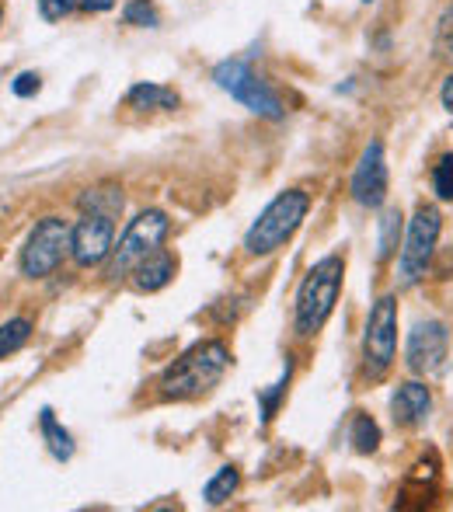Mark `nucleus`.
<instances>
[{"label":"nucleus","mask_w":453,"mask_h":512,"mask_svg":"<svg viewBox=\"0 0 453 512\" xmlns=\"http://www.w3.org/2000/svg\"><path fill=\"white\" fill-rule=\"evenodd\" d=\"M230 370V349L220 338L196 342L189 352L175 359L157 380V398L161 401H196L210 394Z\"/></svg>","instance_id":"f257e3e1"},{"label":"nucleus","mask_w":453,"mask_h":512,"mask_svg":"<svg viewBox=\"0 0 453 512\" xmlns=\"http://www.w3.org/2000/svg\"><path fill=\"white\" fill-rule=\"evenodd\" d=\"M342 279H345L342 255H325L304 276V283H300V290H297V307H293V328H297L300 338L318 335L328 324L335 304H339Z\"/></svg>","instance_id":"f03ea898"},{"label":"nucleus","mask_w":453,"mask_h":512,"mask_svg":"<svg viewBox=\"0 0 453 512\" xmlns=\"http://www.w3.org/2000/svg\"><path fill=\"white\" fill-rule=\"evenodd\" d=\"M307 209H311V196L300 189H286L272 199L269 206L258 213V220L244 234V251L251 258H262L279 251L293 234L300 230V223L307 220Z\"/></svg>","instance_id":"7ed1b4c3"},{"label":"nucleus","mask_w":453,"mask_h":512,"mask_svg":"<svg viewBox=\"0 0 453 512\" xmlns=\"http://www.w3.org/2000/svg\"><path fill=\"white\" fill-rule=\"evenodd\" d=\"M70 255V223L63 216H42L21 248L18 269L25 279H46Z\"/></svg>","instance_id":"20e7f679"},{"label":"nucleus","mask_w":453,"mask_h":512,"mask_svg":"<svg viewBox=\"0 0 453 512\" xmlns=\"http://www.w3.org/2000/svg\"><path fill=\"white\" fill-rule=\"evenodd\" d=\"M168 230H171V220L161 213V209H143L136 220H129L126 234L119 237V248H112L109 279L133 276L136 265L161 248L164 237H168Z\"/></svg>","instance_id":"39448f33"},{"label":"nucleus","mask_w":453,"mask_h":512,"mask_svg":"<svg viewBox=\"0 0 453 512\" xmlns=\"http://www.w3.org/2000/svg\"><path fill=\"white\" fill-rule=\"evenodd\" d=\"M213 81H217L220 91H227L234 102L251 108L255 115H265V119H283L286 115L283 98H279L276 91L269 88V81L258 77L244 60L217 63V67H213Z\"/></svg>","instance_id":"423d86ee"},{"label":"nucleus","mask_w":453,"mask_h":512,"mask_svg":"<svg viewBox=\"0 0 453 512\" xmlns=\"http://www.w3.org/2000/svg\"><path fill=\"white\" fill-rule=\"evenodd\" d=\"M398 352V300L380 297L370 310L363 338V366L370 380H384Z\"/></svg>","instance_id":"0eeeda50"},{"label":"nucleus","mask_w":453,"mask_h":512,"mask_svg":"<svg viewBox=\"0 0 453 512\" xmlns=\"http://www.w3.org/2000/svg\"><path fill=\"white\" fill-rule=\"evenodd\" d=\"M443 230V216L436 206H419L415 209V220L408 227L405 248H401L398 258V272H401V286H415L422 276H426L429 262H433L436 241H440Z\"/></svg>","instance_id":"6e6552de"},{"label":"nucleus","mask_w":453,"mask_h":512,"mask_svg":"<svg viewBox=\"0 0 453 512\" xmlns=\"http://www.w3.org/2000/svg\"><path fill=\"white\" fill-rule=\"evenodd\" d=\"M112 237H115V220L105 213H88L84 209L81 220L70 227V258L81 269H95L112 255Z\"/></svg>","instance_id":"1a4fd4ad"},{"label":"nucleus","mask_w":453,"mask_h":512,"mask_svg":"<svg viewBox=\"0 0 453 512\" xmlns=\"http://www.w3.org/2000/svg\"><path fill=\"white\" fill-rule=\"evenodd\" d=\"M450 349V331L443 321H422L408 335V366L422 377H433L443 370Z\"/></svg>","instance_id":"9d476101"},{"label":"nucleus","mask_w":453,"mask_h":512,"mask_svg":"<svg viewBox=\"0 0 453 512\" xmlns=\"http://www.w3.org/2000/svg\"><path fill=\"white\" fill-rule=\"evenodd\" d=\"M349 189L359 206H370V209H377L387 199V161H384V143L380 140H373L370 147L363 150L356 171H352Z\"/></svg>","instance_id":"9b49d317"},{"label":"nucleus","mask_w":453,"mask_h":512,"mask_svg":"<svg viewBox=\"0 0 453 512\" xmlns=\"http://www.w3.org/2000/svg\"><path fill=\"white\" fill-rule=\"evenodd\" d=\"M391 411L401 429H419L429 418V411H433V394H429L426 384H415V380L412 384H401L391 398Z\"/></svg>","instance_id":"f8f14e48"},{"label":"nucleus","mask_w":453,"mask_h":512,"mask_svg":"<svg viewBox=\"0 0 453 512\" xmlns=\"http://www.w3.org/2000/svg\"><path fill=\"white\" fill-rule=\"evenodd\" d=\"M175 272H178L175 255H168L164 248H157L154 255H147L133 269V290L136 293H157L175 279Z\"/></svg>","instance_id":"ddd939ff"},{"label":"nucleus","mask_w":453,"mask_h":512,"mask_svg":"<svg viewBox=\"0 0 453 512\" xmlns=\"http://www.w3.org/2000/svg\"><path fill=\"white\" fill-rule=\"evenodd\" d=\"M126 105L129 108H140V112H154V108H161V112H171V108H178V95L171 88H164V84H133L126 95Z\"/></svg>","instance_id":"4468645a"},{"label":"nucleus","mask_w":453,"mask_h":512,"mask_svg":"<svg viewBox=\"0 0 453 512\" xmlns=\"http://www.w3.org/2000/svg\"><path fill=\"white\" fill-rule=\"evenodd\" d=\"M39 429H42V439H46V446H49V453H53L56 460H70L74 457V436H70L67 429H63L60 422H56V415H53V408H42L39 411Z\"/></svg>","instance_id":"2eb2a0df"},{"label":"nucleus","mask_w":453,"mask_h":512,"mask_svg":"<svg viewBox=\"0 0 453 512\" xmlns=\"http://www.w3.org/2000/svg\"><path fill=\"white\" fill-rule=\"evenodd\" d=\"M122 206H126V199H122V189L119 185H98V189H88L81 196V213L88 209V213H105V216H119Z\"/></svg>","instance_id":"dca6fc26"},{"label":"nucleus","mask_w":453,"mask_h":512,"mask_svg":"<svg viewBox=\"0 0 453 512\" xmlns=\"http://www.w3.org/2000/svg\"><path fill=\"white\" fill-rule=\"evenodd\" d=\"M32 342V321L28 317H11L7 324H0V359L14 356Z\"/></svg>","instance_id":"f3484780"},{"label":"nucleus","mask_w":453,"mask_h":512,"mask_svg":"<svg viewBox=\"0 0 453 512\" xmlns=\"http://www.w3.org/2000/svg\"><path fill=\"white\" fill-rule=\"evenodd\" d=\"M237 485H241V471H237V467H220V471L206 481L203 499L210 502V506H224L230 495L237 492Z\"/></svg>","instance_id":"a211bd4d"},{"label":"nucleus","mask_w":453,"mask_h":512,"mask_svg":"<svg viewBox=\"0 0 453 512\" xmlns=\"http://www.w3.org/2000/svg\"><path fill=\"white\" fill-rule=\"evenodd\" d=\"M290 377H293V359L286 356V366H283V377L276 380L272 387H265V391H258V408H262V422L269 425L272 418H276L279 411V401L286 398V387H290Z\"/></svg>","instance_id":"6ab92c4d"},{"label":"nucleus","mask_w":453,"mask_h":512,"mask_svg":"<svg viewBox=\"0 0 453 512\" xmlns=\"http://www.w3.org/2000/svg\"><path fill=\"white\" fill-rule=\"evenodd\" d=\"M349 439H352V446H356V453H377V446H380V425L373 422L370 415L356 411V415H352Z\"/></svg>","instance_id":"aec40b11"},{"label":"nucleus","mask_w":453,"mask_h":512,"mask_svg":"<svg viewBox=\"0 0 453 512\" xmlns=\"http://www.w3.org/2000/svg\"><path fill=\"white\" fill-rule=\"evenodd\" d=\"M398 234H401V209H387V213L380 216V248H377L380 262H387V258L394 255V248H398Z\"/></svg>","instance_id":"412c9836"},{"label":"nucleus","mask_w":453,"mask_h":512,"mask_svg":"<svg viewBox=\"0 0 453 512\" xmlns=\"http://www.w3.org/2000/svg\"><path fill=\"white\" fill-rule=\"evenodd\" d=\"M122 18H126V25H136V28H157L161 25V14H157V7L150 4V0H129L126 11H122Z\"/></svg>","instance_id":"4be33fe9"},{"label":"nucleus","mask_w":453,"mask_h":512,"mask_svg":"<svg viewBox=\"0 0 453 512\" xmlns=\"http://www.w3.org/2000/svg\"><path fill=\"white\" fill-rule=\"evenodd\" d=\"M433 189L440 199H453V154H443L433 164Z\"/></svg>","instance_id":"5701e85b"},{"label":"nucleus","mask_w":453,"mask_h":512,"mask_svg":"<svg viewBox=\"0 0 453 512\" xmlns=\"http://www.w3.org/2000/svg\"><path fill=\"white\" fill-rule=\"evenodd\" d=\"M436 53L440 56H453V4L443 11L440 28H436Z\"/></svg>","instance_id":"b1692460"},{"label":"nucleus","mask_w":453,"mask_h":512,"mask_svg":"<svg viewBox=\"0 0 453 512\" xmlns=\"http://www.w3.org/2000/svg\"><path fill=\"white\" fill-rule=\"evenodd\" d=\"M39 88H42V77L35 74V70H21V74L11 81L14 98H35L39 95Z\"/></svg>","instance_id":"393cba45"},{"label":"nucleus","mask_w":453,"mask_h":512,"mask_svg":"<svg viewBox=\"0 0 453 512\" xmlns=\"http://www.w3.org/2000/svg\"><path fill=\"white\" fill-rule=\"evenodd\" d=\"M74 7H81V0H39V14L46 21H63Z\"/></svg>","instance_id":"a878e982"},{"label":"nucleus","mask_w":453,"mask_h":512,"mask_svg":"<svg viewBox=\"0 0 453 512\" xmlns=\"http://www.w3.org/2000/svg\"><path fill=\"white\" fill-rule=\"evenodd\" d=\"M81 7H84L88 14H102V11H112L115 0H81Z\"/></svg>","instance_id":"bb28decb"},{"label":"nucleus","mask_w":453,"mask_h":512,"mask_svg":"<svg viewBox=\"0 0 453 512\" xmlns=\"http://www.w3.org/2000/svg\"><path fill=\"white\" fill-rule=\"evenodd\" d=\"M443 108L453 115V74L447 77V84H443Z\"/></svg>","instance_id":"cd10ccee"},{"label":"nucleus","mask_w":453,"mask_h":512,"mask_svg":"<svg viewBox=\"0 0 453 512\" xmlns=\"http://www.w3.org/2000/svg\"><path fill=\"white\" fill-rule=\"evenodd\" d=\"M0 25H4V4H0Z\"/></svg>","instance_id":"c85d7f7f"},{"label":"nucleus","mask_w":453,"mask_h":512,"mask_svg":"<svg viewBox=\"0 0 453 512\" xmlns=\"http://www.w3.org/2000/svg\"><path fill=\"white\" fill-rule=\"evenodd\" d=\"M363 4H370V0H363Z\"/></svg>","instance_id":"c756f323"}]
</instances>
